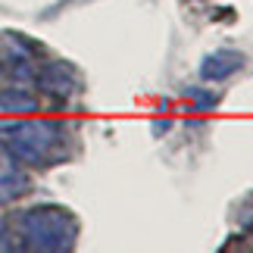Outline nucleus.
Returning <instances> with one entry per match:
<instances>
[{
  "label": "nucleus",
  "mask_w": 253,
  "mask_h": 253,
  "mask_svg": "<svg viewBox=\"0 0 253 253\" xmlns=\"http://www.w3.org/2000/svg\"><path fill=\"white\" fill-rule=\"evenodd\" d=\"M16 247V235H13V225L0 219V250H13Z\"/></svg>",
  "instance_id": "6e6552de"
},
{
  "label": "nucleus",
  "mask_w": 253,
  "mask_h": 253,
  "mask_svg": "<svg viewBox=\"0 0 253 253\" xmlns=\"http://www.w3.org/2000/svg\"><path fill=\"white\" fill-rule=\"evenodd\" d=\"M69 128L56 119L0 122V144L22 166H53L66 157Z\"/></svg>",
  "instance_id": "f257e3e1"
},
{
  "label": "nucleus",
  "mask_w": 253,
  "mask_h": 253,
  "mask_svg": "<svg viewBox=\"0 0 253 253\" xmlns=\"http://www.w3.org/2000/svg\"><path fill=\"white\" fill-rule=\"evenodd\" d=\"M35 82L50 97H69L75 87H79V75H75L66 63H44V66H38Z\"/></svg>",
  "instance_id": "20e7f679"
},
{
  "label": "nucleus",
  "mask_w": 253,
  "mask_h": 253,
  "mask_svg": "<svg viewBox=\"0 0 253 253\" xmlns=\"http://www.w3.org/2000/svg\"><path fill=\"white\" fill-rule=\"evenodd\" d=\"M22 194H28V175L0 144V207L19 200Z\"/></svg>",
  "instance_id": "39448f33"
},
{
  "label": "nucleus",
  "mask_w": 253,
  "mask_h": 253,
  "mask_svg": "<svg viewBox=\"0 0 253 253\" xmlns=\"http://www.w3.org/2000/svg\"><path fill=\"white\" fill-rule=\"evenodd\" d=\"M16 247L25 250H72L79 222L63 207H32L13 219Z\"/></svg>",
  "instance_id": "f03ea898"
},
{
  "label": "nucleus",
  "mask_w": 253,
  "mask_h": 253,
  "mask_svg": "<svg viewBox=\"0 0 253 253\" xmlns=\"http://www.w3.org/2000/svg\"><path fill=\"white\" fill-rule=\"evenodd\" d=\"M241 66H244V56L238 50H216V53H210L207 60H203L200 75L207 82H222V79H228V75H235Z\"/></svg>",
  "instance_id": "423d86ee"
},
{
  "label": "nucleus",
  "mask_w": 253,
  "mask_h": 253,
  "mask_svg": "<svg viewBox=\"0 0 253 253\" xmlns=\"http://www.w3.org/2000/svg\"><path fill=\"white\" fill-rule=\"evenodd\" d=\"M38 110V97L25 87H0V113H35Z\"/></svg>",
  "instance_id": "0eeeda50"
},
{
  "label": "nucleus",
  "mask_w": 253,
  "mask_h": 253,
  "mask_svg": "<svg viewBox=\"0 0 253 253\" xmlns=\"http://www.w3.org/2000/svg\"><path fill=\"white\" fill-rule=\"evenodd\" d=\"M38 66L41 63H35V47L22 35H3V41H0V69L6 75H13L19 82H32Z\"/></svg>",
  "instance_id": "7ed1b4c3"
}]
</instances>
